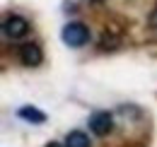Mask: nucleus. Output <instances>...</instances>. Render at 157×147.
Here are the masks:
<instances>
[{
    "label": "nucleus",
    "mask_w": 157,
    "mask_h": 147,
    "mask_svg": "<svg viewBox=\"0 0 157 147\" xmlns=\"http://www.w3.org/2000/svg\"><path fill=\"white\" fill-rule=\"evenodd\" d=\"M60 36H63V43H65V46L80 48V46H85V43L90 41V32H87V27H85L82 22H68V24L63 27Z\"/></svg>",
    "instance_id": "1"
},
{
    "label": "nucleus",
    "mask_w": 157,
    "mask_h": 147,
    "mask_svg": "<svg viewBox=\"0 0 157 147\" xmlns=\"http://www.w3.org/2000/svg\"><path fill=\"white\" fill-rule=\"evenodd\" d=\"M27 32H29V24L20 15H7L2 19V36L5 39H22Z\"/></svg>",
    "instance_id": "2"
},
{
    "label": "nucleus",
    "mask_w": 157,
    "mask_h": 147,
    "mask_svg": "<svg viewBox=\"0 0 157 147\" xmlns=\"http://www.w3.org/2000/svg\"><path fill=\"white\" fill-rule=\"evenodd\" d=\"M114 128V116L109 113V111H94L92 116H90V130L99 135V138H106L109 133Z\"/></svg>",
    "instance_id": "3"
},
{
    "label": "nucleus",
    "mask_w": 157,
    "mask_h": 147,
    "mask_svg": "<svg viewBox=\"0 0 157 147\" xmlns=\"http://www.w3.org/2000/svg\"><path fill=\"white\" fill-rule=\"evenodd\" d=\"M20 60H22V65H27V68H36L44 60V51L36 43H24L20 48Z\"/></svg>",
    "instance_id": "4"
},
{
    "label": "nucleus",
    "mask_w": 157,
    "mask_h": 147,
    "mask_svg": "<svg viewBox=\"0 0 157 147\" xmlns=\"http://www.w3.org/2000/svg\"><path fill=\"white\" fill-rule=\"evenodd\" d=\"M17 116H20L22 121H27V123H34V126H39V123H46V113L36 106H20L17 109Z\"/></svg>",
    "instance_id": "5"
},
{
    "label": "nucleus",
    "mask_w": 157,
    "mask_h": 147,
    "mask_svg": "<svg viewBox=\"0 0 157 147\" xmlns=\"http://www.w3.org/2000/svg\"><path fill=\"white\" fill-rule=\"evenodd\" d=\"M65 147H90V138L82 133V130H70L65 135Z\"/></svg>",
    "instance_id": "6"
},
{
    "label": "nucleus",
    "mask_w": 157,
    "mask_h": 147,
    "mask_svg": "<svg viewBox=\"0 0 157 147\" xmlns=\"http://www.w3.org/2000/svg\"><path fill=\"white\" fill-rule=\"evenodd\" d=\"M150 24H152V27H157V12L152 15V19H150Z\"/></svg>",
    "instance_id": "7"
},
{
    "label": "nucleus",
    "mask_w": 157,
    "mask_h": 147,
    "mask_svg": "<svg viewBox=\"0 0 157 147\" xmlns=\"http://www.w3.org/2000/svg\"><path fill=\"white\" fill-rule=\"evenodd\" d=\"M46 147H65V145H60V142H48Z\"/></svg>",
    "instance_id": "8"
}]
</instances>
